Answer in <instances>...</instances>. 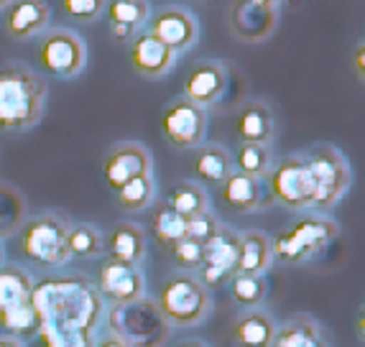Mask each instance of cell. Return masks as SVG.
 Wrapping results in <instances>:
<instances>
[{
	"label": "cell",
	"mask_w": 365,
	"mask_h": 347,
	"mask_svg": "<svg viewBox=\"0 0 365 347\" xmlns=\"http://www.w3.org/2000/svg\"><path fill=\"white\" fill-rule=\"evenodd\" d=\"M128 59L135 74L146 77V80H158L166 72H171L174 61H177V54L169 46H164L156 36H151L148 31H140L130 41Z\"/></svg>",
	"instance_id": "obj_17"
},
{
	"label": "cell",
	"mask_w": 365,
	"mask_h": 347,
	"mask_svg": "<svg viewBox=\"0 0 365 347\" xmlns=\"http://www.w3.org/2000/svg\"><path fill=\"white\" fill-rule=\"evenodd\" d=\"M248 3H256V6H263V8H279L284 0H248Z\"/></svg>",
	"instance_id": "obj_41"
},
{
	"label": "cell",
	"mask_w": 365,
	"mask_h": 347,
	"mask_svg": "<svg viewBox=\"0 0 365 347\" xmlns=\"http://www.w3.org/2000/svg\"><path fill=\"white\" fill-rule=\"evenodd\" d=\"M276 322L263 309H243L230 327V340L237 347H271Z\"/></svg>",
	"instance_id": "obj_21"
},
{
	"label": "cell",
	"mask_w": 365,
	"mask_h": 347,
	"mask_svg": "<svg viewBox=\"0 0 365 347\" xmlns=\"http://www.w3.org/2000/svg\"><path fill=\"white\" fill-rule=\"evenodd\" d=\"M151 36H156L158 41L169 46L174 54L187 51L189 46H195L197 36H200V26L197 19L184 8H161L151 16Z\"/></svg>",
	"instance_id": "obj_14"
},
{
	"label": "cell",
	"mask_w": 365,
	"mask_h": 347,
	"mask_svg": "<svg viewBox=\"0 0 365 347\" xmlns=\"http://www.w3.org/2000/svg\"><path fill=\"white\" fill-rule=\"evenodd\" d=\"M237 253H240V232L220 225L217 232L202 245V261L197 268V279L205 289H217L230 284L237 274Z\"/></svg>",
	"instance_id": "obj_8"
},
{
	"label": "cell",
	"mask_w": 365,
	"mask_h": 347,
	"mask_svg": "<svg viewBox=\"0 0 365 347\" xmlns=\"http://www.w3.org/2000/svg\"><path fill=\"white\" fill-rule=\"evenodd\" d=\"M153 192H156L153 174H140V177L130 179L128 184H123L115 192V197H118V204L125 212H140V209H146L153 202Z\"/></svg>",
	"instance_id": "obj_32"
},
{
	"label": "cell",
	"mask_w": 365,
	"mask_h": 347,
	"mask_svg": "<svg viewBox=\"0 0 365 347\" xmlns=\"http://www.w3.org/2000/svg\"><path fill=\"white\" fill-rule=\"evenodd\" d=\"M220 200H222V204L230 212L248 214L261 209L266 202H271V197H268V189L263 184V179H253L232 171L230 177L220 184Z\"/></svg>",
	"instance_id": "obj_18"
},
{
	"label": "cell",
	"mask_w": 365,
	"mask_h": 347,
	"mask_svg": "<svg viewBox=\"0 0 365 347\" xmlns=\"http://www.w3.org/2000/svg\"><path fill=\"white\" fill-rule=\"evenodd\" d=\"M358 77L363 80V43L358 46Z\"/></svg>",
	"instance_id": "obj_43"
},
{
	"label": "cell",
	"mask_w": 365,
	"mask_h": 347,
	"mask_svg": "<svg viewBox=\"0 0 365 347\" xmlns=\"http://www.w3.org/2000/svg\"><path fill=\"white\" fill-rule=\"evenodd\" d=\"M98 294L110 306L130 304L146 294V276L140 266L105 258V263L98 268Z\"/></svg>",
	"instance_id": "obj_11"
},
{
	"label": "cell",
	"mask_w": 365,
	"mask_h": 347,
	"mask_svg": "<svg viewBox=\"0 0 365 347\" xmlns=\"http://www.w3.org/2000/svg\"><path fill=\"white\" fill-rule=\"evenodd\" d=\"M26 222V200L19 189L0 182V240L11 238Z\"/></svg>",
	"instance_id": "obj_28"
},
{
	"label": "cell",
	"mask_w": 365,
	"mask_h": 347,
	"mask_svg": "<svg viewBox=\"0 0 365 347\" xmlns=\"http://www.w3.org/2000/svg\"><path fill=\"white\" fill-rule=\"evenodd\" d=\"M105 0H61V8L67 13L69 19L82 21V24H90L105 11Z\"/></svg>",
	"instance_id": "obj_37"
},
{
	"label": "cell",
	"mask_w": 365,
	"mask_h": 347,
	"mask_svg": "<svg viewBox=\"0 0 365 347\" xmlns=\"http://www.w3.org/2000/svg\"><path fill=\"white\" fill-rule=\"evenodd\" d=\"M161 133L179 151L202 146L207 133V110L189 103L187 98L171 100L161 113Z\"/></svg>",
	"instance_id": "obj_10"
},
{
	"label": "cell",
	"mask_w": 365,
	"mask_h": 347,
	"mask_svg": "<svg viewBox=\"0 0 365 347\" xmlns=\"http://www.w3.org/2000/svg\"><path fill=\"white\" fill-rule=\"evenodd\" d=\"M227 286H230L232 301L237 306H243V309H258L263 304V299H266V279L263 276L235 274Z\"/></svg>",
	"instance_id": "obj_33"
},
{
	"label": "cell",
	"mask_w": 365,
	"mask_h": 347,
	"mask_svg": "<svg viewBox=\"0 0 365 347\" xmlns=\"http://www.w3.org/2000/svg\"><path fill=\"white\" fill-rule=\"evenodd\" d=\"M6 263V250H3V243H0V266Z\"/></svg>",
	"instance_id": "obj_44"
},
{
	"label": "cell",
	"mask_w": 365,
	"mask_h": 347,
	"mask_svg": "<svg viewBox=\"0 0 365 347\" xmlns=\"http://www.w3.org/2000/svg\"><path fill=\"white\" fill-rule=\"evenodd\" d=\"M230 159H232V171L253 179H266V174L274 166L268 146H256V143H240L235 148V153H230Z\"/></svg>",
	"instance_id": "obj_29"
},
{
	"label": "cell",
	"mask_w": 365,
	"mask_h": 347,
	"mask_svg": "<svg viewBox=\"0 0 365 347\" xmlns=\"http://www.w3.org/2000/svg\"><path fill=\"white\" fill-rule=\"evenodd\" d=\"M266 189L271 202H279L281 207L294 212L309 209L314 200V182H312L304 153L284 156L279 164L271 166V171L266 174Z\"/></svg>",
	"instance_id": "obj_7"
},
{
	"label": "cell",
	"mask_w": 365,
	"mask_h": 347,
	"mask_svg": "<svg viewBox=\"0 0 365 347\" xmlns=\"http://www.w3.org/2000/svg\"><path fill=\"white\" fill-rule=\"evenodd\" d=\"M67 248L72 258H95L105 253L103 243V232L95 225H87V222H77V225H69L67 230Z\"/></svg>",
	"instance_id": "obj_31"
},
{
	"label": "cell",
	"mask_w": 365,
	"mask_h": 347,
	"mask_svg": "<svg viewBox=\"0 0 365 347\" xmlns=\"http://www.w3.org/2000/svg\"><path fill=\"white\" fill-rule=\"evenodd\" d=\"M0 347H26V345L21 340H16V337L0 335Z\"/></svg>",
	"instance_id": "obj_40"
},
{
	"label": "cell",
	"mask_w": 365,
	"mask_h": 347,
	"mask_svg": "<svg viewBox=\"0 0 365 347\" xmlns=\"http://www.w3.org/2000/svg\"><path fill=\"white\" fill-rule=\"evenodd\" d=\"M174 347H210L207 342H202V340H184V342H179V345H174Z\"/></svg>",
	"instance_id": "obj_42"
},
{
	"label": "cell",
	"mask_w": 365,
	"mask_h": 347,
	"mask_svg": "<svg viewBox=\"0 0 365 347\" xmlns=\"http://www.w3.org/2000/svg\"><path fill=\"white\" fill-rule=\"evenodd\" d=\"M232 130L240 143H256V146H268L276 138V115L271 105L263 100H245L235 110Z\"/></svg>",
	"instance_id": "obj_16"
},
{
	"label": "cell",
	"mask_w": 365,
	"mask_h": 347,
	"mask_svg": "<svg viewBox=\"0 0 365 347\" xmlns=\"http://www.w3.org/2000/svg\"><path fill=\"white\" fill-rule=\"evenodd\" d=\"M110 329L130 347H158L169 335V324L158 314L156 304L146 296L135 299L130 304L113 306L110 311Z\"/></svg>",
	"instance_id": "obj_6"
},
{
	"label": "cell",
	"mask_w": 365,
	"mask_h": 347,
	"mask_svg": "<svg viewBox=\"0 0 365 347\" xmlns=\"http://www.w3.org/2000/svg\"><path fill=\"white\" fill-rule=\"evenodd\" d=\"M140 174H151V153L135 140L115 143L103 156V179L113 192H118L123 184H128Z\"/></svg>",
	"instance_id": "obj_12"
},
{
	"label": "cell",
	"mask_w": 365,
	"mask_h": 347,
	"mask_svg": "<svg viewBox=\"0 0 365 347\" xmlns=\"http://www.w3.org/2000/svg\"><path fill=\"white\" fill-rule=\"evenodd\" d=\"M92 347H130L128 342L123 340V337H118L113 329H105L103 335L98 337V340L92 342Z\"/></svg>",
	"instance_id": "obj_38"
},
{
	"label": "cell",
	"mask_w": 365,
	"mask_h": 347,
	"mask_svg": "<svg viewBox=\"0 0 365 347\" xmlns=\"http://www.w3.org/2000/svg\"><path fill=\"white\" fill-rule=\"evenodd\" d=\"M34 296V279L26 268L3 263L0 266V309L24 304Z\"/></svg>",
	"instance_id": "obj_27"
},
{
	"label": "cell",
	"mask_w": 365,
	"mask_h": 347,
	"mask_svg": "<svg viewBox=\"0 0 365 347\" xmlns=\"http://www.w3.org/2000/svg\"><path fill=\"white\" fill-rule=\"evenodd\" d=\"M46 82L24 64H0V130L21 133L43 115Z\"/></svg>",
	"instance_id": "obj_1"
},
{
	"label": "cell",
	"mask_w": 365,
	"mask_h": 347,
	"mask_svg": "<svg viewBox=\"0 0 365 347\" xmlns=\"http://www.w3.org/2000/svg\"><path fill=\"white\" fill-rule=\"evenodd\" d=\"M49 19L46 0H11L6 8V33L11 38H31L49 26Z\"/></svg>",
	"instance_id": "obj_19"
},
{
	"label": "cell",
	"mask_w": 365,
	"mask_h": 347,
	"mask_svg": "<svg viewBox=\"0 0 365 347\" xmlns=\"http://www.w3.org/2000/svg\"><path fill=\"white\" fill-rule=\"evenodd\" d=\"M271 238L261 230L240 232V253H237V274L263 276L271 266Z\"/></svg>",
	"instance_id": "obj_24"
},
{
	"label": "cell",
	"mask_w": 365,
	"mask_h": 347,
	"mask_svg": "<svg viewBox=\"0 0 365 347\" xmlns=\"http://www.w3.org/2000/svg\"><path fill=\"white\" fill-rule=\"evenodd\" d=\"M227 90V69L220 61H197L184 80V95L189 103L200 105L202 110L212 108L222 100Z\"/></svg>",
	"instance_id": "obj_15"
},
{
	"label": "cell",
	"mask_w": 365,
	"mask_h": 347,
	"mask_svg": "<svg viewBox=\"0 0 365 347\" xmlns=\"http://www.w3.org/2000/svg\"><path fill=\"white\" fill-rule=\"evenodd\" d=\"M135 33L138 31L133 26H125V24H110V36L115 38V41H133Z\"/></svg>",
	"instance_id": "obj_39"
},
{
	"label": "cell",
	"mask_w": 365,
	"mask_h": 347,
	"mask_svg": "<svg viewBox=\"0 0 365 347\" xmlns=\"http://www.w3.org/2000/svg\"><path fill=\"white\" fill-rule=\"evenodd\" d=\"M309 166L312 182H314V200L312 207L327 209L345 197V192L353 184V171L347 159L335 146H314L304 153Z\"/></svg>",
	"instance_id": "obj_5"
},
{
	"label": "cell",
	"mask_w": 365,
	"mask_h": 347,
	"mask_svg": "<svg viewBox=\"0 0 365 347\" xmlns=\"http://www.w3.org/2000/svg\"><path fill=\"white\" fill-rule=\"evenodd\" d=\"M38 61L54 77L72 80L87 64V46L85 41L67 29H56L43 33L38 41Z\"/></svg>",
	"instance_id": "obj_9"
},
{
	"label": "cell",
	"mask_w": 365,
	"mask_h": 347,
	"mask_svg": "<svg viewBox=\"0 0 365 347\" xmlns=\"http://www.w3.org/2000/svg\"><path fill=\"white\" fill-rule=\"evenodd\" d=\"M8 3H11V0H0V8H8Z\"/></svg>",
	"instance_id": "obj_45"
},
{
	"label": "cell",
	"mask_w": 365,
	"mask_h": 347,
	"mask_svg": "<svg viewBox=\"0 0 365 347\" xmlns=\"http://www.w3.org/2000/svg\"><path fill=\"white\" fill-rule=\"evenodd\" d=\"M67 230L69 225L59 214H36L26 219L19 230V243L24 258H29L34 266L41 268H59L69 261L67 248Z\"/></svg>",
	"instance_id": "obj_4"
},
{
	"label": "cell",
	"mask_w": 365,
	"mask_h": 347,
	"mask_svg": "<svg viewBox=\"0 0 365 347\" xmlns=\"http://www.w3.org/2000/svg\"><path fill=\"white\" fill-rule=\"evenodd\" d=\"M227 26L232 36L245 43L266 41L279 26V8H263L248 0H232L227 11Z\"/></svg>",
	"instance_id": "obj_13"
},
{
	"label": "cell",
	"mask_w": 365,
	"mask_h": 347,
	"mask_svg": "<svg viewBox=\"0 0 365 347\" xmlns=\"http://www.w3.org/2000/svg\"><path fill=\"white\" fill-rule=\"evenodd\" d=\"M169 253H171V261L177 263L179 268H184V274L200 268V261H202V245L200 243H192V240L182 238L179 243L171 245Z\"/></svg>",
	"instance_id": "obj_36"
},
{
	"label": "cell",
	"mask_w": 365,
	"mask_h": 347,
	"mask_svg": "<svg viewBox=\"0 0 365 347\" xmlns=\"http://www.w3.org/2000/svg\"><path fill=\"white\" fill-rule=\"evenodd\" d=\"M103 243L108 258H115V261L140 266V261L146 258V235L135 222H125V219L115 222L108 238H103Z\"/></svg>",
	"instance_id": "obj_22"
},
{
	"label": "cell",
	"mask_w": 365,
	"mask_h": 347,
	"mask_svg": "<svg viewBox=\"0 0 365 347\" xmlns=\"http://www.w3.org/2000/svg\"><path fill=\"white\" fill-rule=\"evenodd\" d=\"M110 16V24H125L133 26L135 31L143 24H148L151 8L146 0H110V6H105Z\"/></svg>",
	"instance_id": "obj_34"
},
{
	"label": "cell",
	"mask_w": 365,
	"mask_h": 347,
	"mask_svg": "<svg viewBox=\"0 0 365 347\" xmlns=\"http://www.w3.org/2000/svg\"><path fill=\"white\" fill-rule=\"evenodd\" d=\"M271 347H329V340L314 317L294 314L287 322L276 324Z\"/></svg>",
	"instance_id": "obj_20"
},
{
	"label": "cell",
	"mask_w": 365,
	"mask_h": 347,
	"mask_svg": "<svg viewBox=\"0 0 365 347\" xmlns=\"http://www.w3.org/2000/svg\"><path fill=\"white\" fill-rule=\"evenodd\" d=\"M184 225H187V219L179 217L174 209L166 207V202H161V204L153 207L151 235H153V240H156L158 245H164L166 250L184 238Z\"/></svg>",
	"instance_id": "obj_30"
},
{
	"label": "cell",
	"mask_w": 365,
	"mask_h": 347,
	"mask_svg": "<svg viewBox=\"0 0 365 347\" xmlns=\"http://www.w3.org/2000/svg\"><path fill=\"white\" fill-rule=\"evenodd\" d=\"M340 235V225L322 214H304L271 240V256L284 263H309Z\"/></svg>",
	"instance_id": "obj_3"
},
{
	"label": "cell",
	"mask_w": 365,
	"mask_h": 347,
	"mask_svg": "<svg viewBox=\"0 0 365 347\" xmlns=\"http://www.w3.org/2000/svg\"><path fill=\"white\" fill-rule=\"evenodd\" d=\"M217 227H220V219L207 209V212L195 214V217L187 219V225H184V238L192 240V243L205 245L215 232H217Z\"/></svg>",
	"instance_id": "obj_35"
},
{
	"label": "cell",
	"mask_w": 365,
	"mask_h": 347,
	"mask_svg": "<svg viewBox=\"0 0 365 347\" xmlns=\"http://www.w3.org/2000/svg\"><path fill=\"white\" fill-rule=\"evenodd\" d=\"M166 207L174 209L179 217L189 219V217H195V214L207 212L210 197L202 184L192 182V179H184V182H177L169 189V195H166Z\"/></svg>",
	"instance_id": "obj_26"
},
{
	"label": "cell",
	"mask_w": 365,
	"mask_h": 347,
	"mask_svg": "<svg viewBox=\"0 0 365 347\" xmlns=\"http://www.w3.org/2000/svg\"><path fill=\"white\" fill-rule=\"evenodd\" d=\"M38 329H41V314L34 304V296L24 304L0 309V335L16 337V340L24 342L26 337L38 335Z\"/></svg>",
	"instance_id": "obj_25"
},
{
	"label": "cell",
	"mask_w": 365,
	"mask_h": 347,
	"mask_svg": "<svg viewBox=\"0 0 365 347\" xmlns=\"http://www.w3.org/2000/svg\"><path fill=\"white\" fill-rule=\"evenodd\" d=\"M192 174L197 184H207V187H220L232 174V159L230 151L222 148L220 143H205L195 148L192 156Z\"/></svg>",
	"instance_id": "obj_23"
},
{
	"label": "cell",
	"mask_w": 365,
	"mask_h": 347,
	"mask_svg": "<svg viewBox=\"0 0 365 347\" xmlns=\"http://www.w3.org/2000/svg\"><path fill=\"white\" fill-rule=\"evenodd\" d=\"M153 304L169 327H195L210 317L212 296L195 274H177L161 284Z\"/></svg>",
	"instance_id": "obj_2"
}]
</instances>
